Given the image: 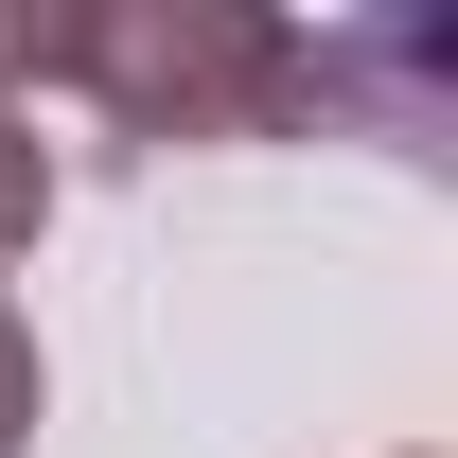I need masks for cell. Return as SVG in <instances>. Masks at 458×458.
<instances>
[{"instance_id": "cell-1", "label": "cell", "mask_w": 458, "mask_h": 458, "mask_svg": "<svg viewBox=\"0 0 458 458\" xmlns=\"http://www.w3.org/2000/svg\"><path fill=\"white\" fill-rule=\"evenodd\" d=\"M388 36H283L247 0H71V18H0V89H71L123 141H283L335 89H388Z\"/></svg>"}, {"instance_id": "cell-3", "label": "cell", "mask_w": 458, "mask_h": 458, "mask_svg": "<svg viewBox=\"0 0 458 458\" xmlns=\"http://www.w3.org/2000/svg\"><path fill=\"white\" fill-rule=\"evenodd\" d=\"M36 441V335H18V300H0V458Z\"/></svg>"}, {"instance_id": "cell-2", "label": "cell", "mask_w": 458, "mask_h": 458, "mask_svg": "<svg viewBox=\"0 0 458 458\" xmlns=\"http://www.w3.org/2000/svg\"><path fill=\"white\" fill-rule=\"evenodd\" d=\"M36 229H54V141H36V106H18V89H0V265H18Z\"/></svg>"}]
</instances>
